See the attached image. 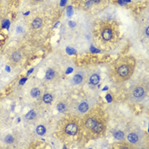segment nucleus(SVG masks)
Instances as JSON below:
<instances>
[{"label":"nucleus","mask_w":149,"mask_h":149,"mask_svg":"<svg viewBox=\"0 0 149 149\" xmlns=\"http://www.w3.org/2000/svg\"><path fill=\"white\" fill-rule=\"evenodd\" d=\"M89 73L84 70H78L72 77L71 84L74 86H80L83 85L86 81L88 80Z\"/></svg>","instance_id":"0eeeda50"},{"label":"nucleus","mask_w":149,"mask_h":149,"mask_svg":"<svg viewBox=\"0 0 149 149\" xmlns=\"http://www.w3.org/2000/svg\"><path fill=\"white\" fill-rule=\"evenodd\" d=\"M148 86L143 80L137 81L133 84L129 90V99L134 103L142 102L148 95Z\"/></svg>","instance_id":"20e7f679"},{"label":"nucleus","mask_w":149,"mask_h":149,"mask_svg":"<svg viewBox=\"0 0 149 149\" xmlns=\"http://www.w3.org/2000/svg\"><path fill=\"white\" fill-rule=\"evenodd\" d=\"M136 66V61L132 56L120 58L115 61L111 69V77L115 83H122L130 79Z\"/></svg>","instance_id":"f03ea898"},{"label":"nucleus","mask_w":149,"mask_h":149,"mask_svg":"<svg viewBox=\"0 0 149 149\" xmlns=\"http://www.w3.org/2000/svg\"><path fill=\"white\" fill-rule=\"evenodd\" d=\"M146 35H147V36H148V27H147V28H146Z\"/></svg>","instance_id":"4be33fe9"},{"label":"nucleus","mask_w":149,"mask_h":149,"mask_svg":"<svg viewBox=\"0 0 149 149\" xmlns=\"http://www.w3.org/2000/svg\"><path fill=\"white\" fill-rule=\"evenodd\" d=\"M92 3H101L102 0H91Z\"/></svg>","instance_id":"aec40b11"},{"label":"nucleus","mask_w":149,"mask_h":149,"mask_svg":"<svg viewBox=\"0 0 149 149\" xmlns=\"http://www.w3.org/2000/svg\"><path fill=\"white\" fill-rule=\"evenodd\" d=\"M100 35L102 39L105 42L112 41L114 37V28L110 23H103L100 27Z\"/></svg>","instance_id":"423d86ee"},{"label":"nucleus","mask_w":149,"mask_h":149,"mask_svg":"<svg viewBox=\"0 0 149 149\" xmlns=\"http://www.w3.org/2000/svg\"><path fill=\"white\" fill-rule=\"evenodd\" d=\"M95 99L92 96H84L80 99L77 100L74 102H72L71 107V112L73 114L77 116H84L85 115L92 107H95Z\"/></svg>","instance_id":"39448f33"},{"label":"nucleus","mask_w":149,"mask_h":149,"mask_svg":"<svg viewBox=\"0 0 149 149\" xmlns=\"http://www.w3.org/2000/svg\"><path fill=\"white\" fill-rule=\"evenodd\" d=\"M42 100L43 102L45 104H51L53 100H54V97H53V95L51 93H45L43 95V97H42Z\"/></svg>","instance_id":"2eb2a0df"},{"label":"nucleus","mask_w":149,"mask_h":149,"mask_svg":"<svg viewBox=\"0 0 149 149\" xmlns=\"http://www.w3.org/2000/svg\"><path fill=\"white\" fill-rule=\"evenodd\" d=\"M114 137L118 140H123L125 137V133L121 130H117L114 134Z\"/></svg>","instance_id":"6ab92c4d"},{"label":"nucleus","mask_w":149,"mask_h":149,"mask_svg":"<svg viewBox=\"0 0 149 149\" xmlns=\"http://www.w3.org/2000/svg\"><path fill=\"white\" fill-rule=\"evenodd\" d=\"M30 94H31L32 97H33V98H39L41 95V90L38 87H34L31 90Z\"/></svg>","instance_id":"dca6fc26"},{"label":"nucleus","mask_w":149,"mask_h":149,"mask_svg":"<svg viewBox=\"0 0 149 149\" xmlns=\"http://www.w3.org/2000/svg\"><path fill=\"white\" fill-rule=\"evenodd\" d=\"M82 126V121L77 115L72 114L66 116L59 123L58 130L62 136H74L79 132Z\"/></svg>","instance_id":"7ed1b4c3"},{"label":"nucleus","mask_w":149,"mask_h":149,"mask_svg":"<svg viewBox=\"0 0 149 149\" xmlns=\"http://www.w3.org/2000/svg\"><path fill=\"white\" fill-rule=\"evenodd\" d=\"M22 59V55L21 53V51L15 49V50H13L11 53L9 55V60H10V62L13 64V65H17L21 62Z\"/></svg>","instance_id":"9d476101"},{"label":"nucleus","mask_w":149,"mask_h":149,"mask_svg":"<svg viewBox=\"0 0 149 149\" xmlns=\"http://www.w3.org/2000/svg\"><path fill=\"white\" fill-rule=\"evenodd\" d=\"M88 81L92 85H96L100 81V75L98 72H92L90 75H88Z\"/></svg>","instance_id":"f8f14e48"},{"label":"nucleus","mask_w":149,"mask_h":149,"mask_svg":"<svg viewBox=\"0 0 149 149\" xmlns=\"http://www.w3.org/2000/svg\"><path fill=\"white\" fill-rule=\"evenodd\" d=\"M59 78V73L57 70L54 68H49L46 71L45 73V79L49 82H54L56 81Z\"/></svg>","instance_id":"9b49d317"},{"label":"nucleus","mask_w":149,"mask_h":149,"mask_svg":"<svg viewBox=\"0 0 149 149\" xmlns=\"http://www.w3.org/2000/svg\"><path fill=\"white\" fill-rule=\"evenodd\" d=\"M32 1H33V3H38L41 2L42 0H32Z\"/></svg>","instance_id":"412c9836"},{"label":"nucleus","mask_w":149,"mask_h":149,"mask_svg":"<svg viewBox=\"0 0 149 149\" xmlns=\"http://www.w3.org/2000/svg\"><path fill=\"white\" fill-rule=\"evenodd\" d=\"M42 26H43V21H42L41 18L37 17V18H35V19L33 20V22H32V27L33 29H39V28L42 27Z\"/></svg>","instance_id":"4468645a"},{"label":"nucleus","mask_w":149,"mask_h":149,"mask_svg":"<svg viewBox=\"0 0 149 149\" xmlns=\"http://www.w3.org/2000/svg\"><path fill=\"white\" fill-rule=\"evenodd\" d=\"M71 107H72V102H69L68 100L65 99L60 100L56 103V109L60 113H62L71 112Z\"/></svg>","instance_id":"1a4fd4ad"},{"label":"nucleus","mask_w":149,"mask_h":149,"mask_svg":"<svg viewBox=\"0 0 149 149\" xmlns=\"http://www.w3.org/2000/svg\"><path fill=\"white\" fill-rule=\"evenodd\" d=\"M37 117H38L37 112H36L35 110H31L30 112H28V113L26 114V116H25V120H26V122L31 123V122H33V121L36 120Z\"/></svg>","instance_id":"ddd939ff"},{"label":"nucleus","mask_w":149,"mask_h":149,"mask_svg":"<svg viewBox=\"0 0 149 149\" xmlns=\"http://www.w3.org/2000/svg\"><path fill=\"white\" fill-rule=\"evenodd\" d=\"M81 121L82 128L94 136L103 134L106 130V118L101 108L92 107L86 114L83 116Z\"/></svg>","instance_id":"f257e3e1"},{"label":"nucleus","mask_w":149,"mask_h":149,"mask_svg":"<svg viewBox=\"0 0 149 149\" xmlns=\"http://www.w3.org/2000/svg\"><path fill=\"white\" fill-rule=\"evenodd\" d=\"M143 136V132L140 130H132L130 133H128L126 136L127 141L130 143V144H138L139 142H141V139Z\"/></svg>","instance_id":"6e6552de"},{"label":"nucleus","mask_w":149,"mask_h":149,"mask_svg":"<svg viewBox=\"0 0 149 149\" xmlns=\"http://www.w3.org/2000/svg\"><path fill=\"white\" fill-rule=\"evenodd\" d=\"M36 131H37L38 135L43 136V135H45V133L46 131L45 127L44 126V125H38V126L37 127V129H36Z\"/></svg>","instance_id":"a211bd4d"},{"label":"nucleus","mask_w":149,"mask_h":149,"mask_svg":"<svg viewBox=\"0 0 149 149\" xmlns=\"http://www.w3.org/2000/svg\"><path fill=\"white\" fill-rule=\"evenodd\" d=\"M3 141H4V143L10 145V144H13V143H14V141H15V137H14L12 135H7V136L4 137Z\"/></svg>","instance_id":"f3484780"}]
</instances>
